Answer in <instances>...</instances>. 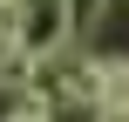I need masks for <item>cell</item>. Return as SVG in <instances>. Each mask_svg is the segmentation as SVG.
Segmentation results:
<instances>
[{"instance_id": "obj_3", "label": "cell", "mask_w": 129, "mask_h": 122, "mask_svg": "<svg viewBox=\"0 0 129 122\" xmlns=\"http://www.w3.org/2000/svg\"><path fill=\"white\" fill-rule=\"evenodd\" d=\"M61 14H68V48H88L109 20V0H61Z\"/></svg>"}, {"instance_id": "obj_2", "label": "cell", "mask_w": 129, "mask_h": 122, "mask_svg": "<svg viewBox=\"0 0 129 122\" xmlns=\"http://www.w3.org/2000/svg\"><path fill=\"white\" fill-rule=\"evenodd\" d=\"M34 75H41V54H27L20 41H0V88L7 95H27Z\"/></svg>"}, {"instance_id": "obj_4", "label": "cell", "mask_w": 129, "mask_h": 122, "mask_svg": "<svg viewBox=\"0 0 129 122\" xmlns=\"http://www.w3.org/2000/svg\"><path fill=\"white\" fill-rule=\"evenodd\" d=\"M7 122H54V102H48L41 88H27V95H20L14 109H7Z\"/></svg>"}, {"instance_id": "obj_1", "label": "cell", "mask_w": 129, "mask_h": 122, "mask_svg": "<svg viewBox=\"0 0 129 122\" xmlns=\"http://www.w3.org/2000/svg\"><path fill=\"white\" fill-rule=\"evenodd\" d=\"M14 41L27 48V54H61L68 48V14H61V0H20V20H14Z\"/></svg>"}]
</instances>
